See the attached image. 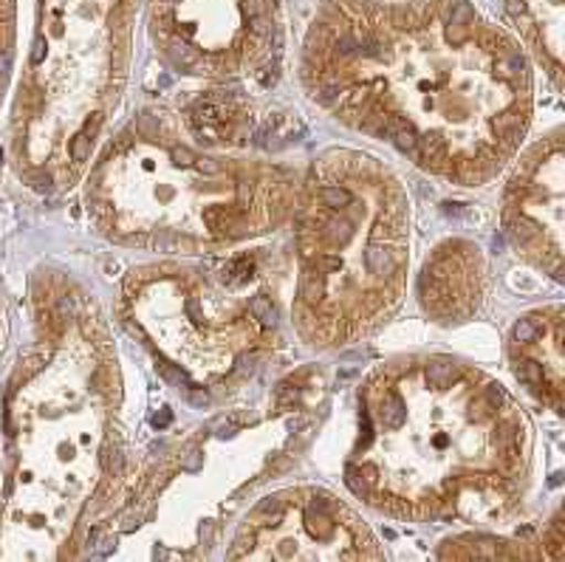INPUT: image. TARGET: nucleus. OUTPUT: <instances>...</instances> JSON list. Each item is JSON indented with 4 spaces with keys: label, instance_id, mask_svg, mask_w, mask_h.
I'll return each instance as SVG.
<instances>
[{
    "label": "nucleus",
    "instance_id": "obj_2",
    "mask_svg": "<svg viewBox=\"0 0 565 562\" xmlns=\"http://www.w3.org/2000/svg\"><path fill=\"white\" fill-rule=\"evenodd\" d=\"M523 460V415L492 379L456 359H402L367 382L348 484L396 518H483Z\"/></svg>",
    "mask_w": 565,
    "mask_h": 562
},
{
    "label": "nucleus",
    "instance_id": "obj_6",
    "mask_svg": "<svg viewBox=\"0 0 565 562\" xmlns=\"http://www.w3.org/2000/svg\"><path fill=\"white\" fill-rule=\"evenodd\" d=\"M139 0H38L14 103L20 167L34 184H71L122 94Z\"/></svg>",
    "mask_w": 565,
    "mask_h": 562
},
{
    "label": "nucleus",
    "instance_id": "obj_13",
    "mask_svg": "<svg viewBox=\"0 0 565 562\" xmlns=\"http://www.w3.org/2000/svg\"><path fill=\"white\" fill-rule=\"evenodd\" d=\"M509 18L521 29L526 45L543 68L559 83L563 68V0H507Z\"/></svg>",
    "mask_w": 565,
    "mask_h": 562
},
{
    "label": "nucleus",
    "instance_id": "obj_1",
    "mask_svg": "<svg viewBox=\"0 0 565 562\" xmlns=\"http://www.w3.org/2000/svg\"><path fill=\"white\" fill-rule=\"evenodd\" d=\"M300 65L337 119L463 184L514 153L532 114L526 52L469 0H328Z\"/></svg>",
    "mask_w": 565,
    "mask_h": 562
},
{
    "label": "nucleus",
    "instance_id": "obj_15",
    "mask_svg": "<svg viewBox=\"0 0 565 562\" xmlns=\"http://www.w3.org/2000/svg\"><path fill=\"white\" fill-rule=\"evenodd\" d=\"M0 331H3V311H0Z\"/></svg>",
    "mask_w": 565,
    "mask_h": 562
},
{
    "label": "nucleus",
    "instance_id": "obj_9",
    "mask_svg": "<svg viewBox=\"0 0 565 562\" xmlns=\"http://www.w3.org/2000/svg\"><path fill=\"white\" fill-rule=\"evenodd\" d=\"M328 492L277 495L246 520L235 560H300V545H309V560H362L380 556L365 526Z\"/></svg>",
    "mask_w": 565,
    "mask_h": 562
},
{
    "label": "nucleus",
    "instance_id": "obj_14",
    "mask_svg": "<svg viewBox=\"0 0 565 562\" xmlns=\"http://www.w3.org/2000/svg\"><path fill=\"white\" fill-rule=\"evenodd\" d=\"M14 0H0V99L7 91L14 57Z\"/></svg>",
    "mask_w": 565,
    "mask_h": 562
},
{
    "label": "nucleus",
    "instance_id": "obj_11",
    "mask_svg": "<svg viewBox=\"0 0 565 562\" xmlns=\"http://www.w3.org/2000/svg\"><path fill=\"white\" fill-rule=\"evenodd\" d=\"M483 291V263L478 246L463 241L444 243L422 272L424 311L436 320H467L478 311Z\"/></svg>",
    "mask_w": 565,
    "mask_h": 562
},
{
    "label": "nucleus",
    "instance_id": "obj_3",
    "mask_svg": "<svg viewBox=\"0 0 565 562\" xmlns=\"http://www.w3.org/2000/svg\"><path fill=\"white\" fill-rule=\"evenodd\" d=\"M40 337L12 396L14 475L3 556H63L79 511L108 460L114 388L103 333L57 297L40 308Z\"/></svg>",
    "mask_w": 565,
    "mask_h": 562
},
{
    "label": "nucleus",
    "instance_id": "obj_7",
    "mask_svg": "<svg viewBox=\"0 0 565 562\" xmlns=\"http://www.w3.org/2000/svg\"><path fill=\"white\" fill-rule=\"evenodd\" d=\"M148 23L161 57L190 77L249 83L280 65L277 0H148Z\"/></svg>",
    "mask_w": 565,
    "mask_h": 562
},
{
    "label": "nucleus",
    "instance_id": "obj_8",
    "mask_svg": "<svg viewBox=\"0 0 565 562\" xmlns=\"http://www.w3.org/2000/svg\"><path fill=\"white\" fill-rule=\"evenodd\" d=\"M218 291L201 288L199 280L159 275L139 291H130L134 320L153 337L156 346L175 364L193 371H224L257 337V306L264 300H215Z\"/></svg>",
    "mask_w": 565,
    "mask_h": 562
},
{
    "label": "nucleus",
    "instance_id": "obj_4",
    "mask_svg": "<svg viewBox=\"0 0 565 562\" xmlns=\"http://www.w3.org/2000/svg\"><path fill=\"white\" fill-rule=\"evenodd\" d=\"M291 201L282 170L199 153L159 116L110 141L88 187L99 232L148 250L244 241L289 215Z\"/></svg>",
    "mask_w": 565,
    "mask_h": 562
},
{
    "label": "nucleus",
    "instance_id": "obj_5",
    "mask_svg": "<svg viewBox=\"0 0 565 562\" xmlns=\"http://www.w3.org/2000/svg\"><path fill=\"white\" fill-rule=\"evenodd\" d=\"M297 199V326L317 346H345L387 320L405 291V190L371 156L337 150Z\"/></svg>",
    "mask_w": 565,
    "mask_h": 562
},
{
    "label": "nucleus",
    "instance_id": "obj_12",
    "mask_svg": "<svg viewBox=\"0 0 565 562\" xmlns=\"http://www.w3.org/2000/svg\"><path fill=\"white\" fill-rule=\"evenodd\" d=\"M514 373L540 402L559 410L563 404V311L523 317L512 331Z\"/></svg>",
    "mask_w": 565,
    "mask_h": 562
},
{
    "label": "nucleus",
    "instance_id": "obj_10",
    "mask_svg": "<svg viewBox=\"0 0 565 562\" xmlns=\"http://www.w3.org/2000/svg\"><path fill=\"white\" fill-rule=\"evenodd\" d=\"M503 224L518 252L559 280L563 268V141L552 136L523 159L503 204Z\"/></svg>",
    "mask_w": 565,
    "mask_h": 562
}]
</instances>
